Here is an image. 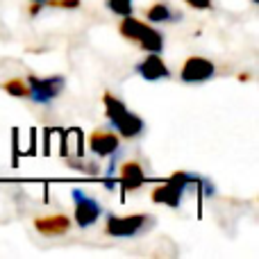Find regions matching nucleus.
<instances>
[{
  "label": "nucleus",
  "instance_id": "12",
  "mask_svg": "<svg viewBox=\"0 0 259 259\" xmlns=\"http://www.w3.org/2000/svg\"><path fill=\"white\" fill-rule=\"evenodd\" d=\"M146 18L150 23H175L180 21V12H175L168 3H155L146 9Z\"/></svg>",
  "mask_w": 259,
  "mask_h": 259
},
{
  "label": "nucleus",
  "instance_id": "15",
  "mask_svg": "<svg viewBox=\"0 0 259 259\" xmlns=\"http://www.w3.org/2000/svg\"><path fill=\"white\" fill-rule=\"evenodd\" d=\"M50 7H62V9H77L82 0H46Z\"/></svg>",
  "mask_w": 259,
  "mask_h": 259
},
{
  "label": "nucleus",
  "instance_id": "2",
  "mask_svg": "<svg viewBox=\"0 0 259 259\" xmlns=\"http://www.w3.org/2000/svg\"><path fill=\"white\" fill-rule=\"evenodd\" d=\"M118 32H121L123 39L134 41V44L141 50H146V53H161V50H164V34H161L157 27L134 18L132 14L123 16L121 25H118Z\"/></svg>",
  "mask_w": 259,
  "mask_h": 259
},
{
  "label": "nucleus",
  "instance_id": "8",
  "mask_svg": "<svg viewBox=\"0 0 259 259\" xmlns=\"http://www.w3.org/2000/svg\"><path fill=\"white\" fill-rule=\"evenodd\" d=\"M89 150L96 157H114L121 150V137L109 130H96L89 134Z\"/></svg>",
  "mask_w": 259,
  "mask_h": 259
},
{
  "label": "nucleus",
  "instance_id": "6",
  "mask_svg": "<svg viewBox=\"0 0 259 259\" xmlns=\"http://www.w3.org/2000/svg\"><path fill=\"white\" fill-rule=\"evenodd\" d=\"M73 202H75V223L77 228L87 230L94 223H98V219L103 216V205L96 198L87 196L82 189H73L71 191Z\"/></svg>",
  "mask_w": 259,
  "mask_h": 259
},
{
  "label": "nucleus",
  "instance_id": "16",
  "mask_svg": "<svg viewBox=\"0 0 259 259\" xmlns=\"http://www.w3.org/2000/svg\"><path fill=\"white\" fill-rule=\"evenodd\" d=\"M193 9H211V0H184Z\"/></svg>",
  "mask_w": 259,
  "mask_h": 259
},
{
  "label": "nucleus",
  "instance_id": "17",
  "mask_svg": "<svg viewBox=\"0 0 259 259\" xmlns=\"http://www.w3.org/2000/svg\"><path fill=\"white\" fill-rule=\"evenodd\" d=\"M46 3H36V0H32V7H30V16H36V14L41 12V7H44Z\"/></svg>",
  "mask_w": 259,
  "mask_h": 259
},
{
  "label": "nucleus",
  "instance_id": "10",
  "mask_svg": "<svg viewBox=\"0 0 259 259\" xmlns=\"http://www.w3.org/2000/svg\"><path fill=\"white\" fill-rule=\"evenodd\" d=\"M73 228V221L66 214H48L34 219V230L44 237H62Z\"/></svg>",
  "mask_w": 259,
  "mask_h": 259
},
{
  "label": "nucleus",
  "instance_id": "19",
  "mask_svg": "<svg viewBox=\"0 0 259 259\" xmlns=\"http://www.w3.org/2000/svg\"><path fill=\"white\" fill-rule=\"evenodd\" d=\"M36 3H46V0H36Z\"/></svg>",
  "mask_w": 259,
  "mask_h": 259
},
{
  "label": "nucleus",
  "instance_id": "3",
  "mask_svg": "<svg viewBox=\"0 0 259 259\" xmlns=\"http://www.w3.org/2000/svg\"><path fill=\"white\" fill-rule=\"evenodd\" d=\"M193 184H198V189H200V184H202L200 175H196V173H175V175H170L166 182H161L159 187L152 189L150 198H152V202H157V205L178 209L180 202H182L184 191L191 189Z\"/></svg>",
  "mask_w": 259,
  "mask_h": 259
},
{
  "label": "nucleus",
  "instance_id": "7",
  "mask_svg": "<svg viewBox=\"0 0 259 259\" xmlns=\"http://www.w3.org/2000/svg\"><path fill=\"white\" fill-rule=\"evenodd\" d=\"M216 73V66L211 59L200 57V55H191L182 62V68H180V80L184 84H200V82L211 80Z\"/></svg>",
  "mask_w": 259,
  "mask_h": 259
},
{
  "label": "nucleus",
  "instance_id": "9",
  "mask_svg": "<svg viewBox=\"0 0 259 259\" xmlns=\"http://www.w3.org/2000/svg\"><path fill=\"white\" fill-rule=\"evenodd\" d=\"M134 73L139 77H143L146 82H159V80H166L170 77V68L166 66V62L159 57V53H148L146 59L134 66Z\"/></svg>",
  "mask_w": 259,
  "mask_h": 259
},
{
  "label": "nucleus",
  "instance_id": "18",
  "mask_svg": "<svg viewBox=\"0 0 259 259\" xmlns=\"http://www.w3.org/2000/svg\"><path fill=\"white\" fill-rule=\"evenodd\" d=\"M250 3H255V5H257V3H259V0H250Z\"/></svg>",
  "mask_w": 259,
  "mask_h": 259
},
{
  "label": "nucleus",
  "instance_id": "1",
  "mask_svg": "<svg viewBox=\"0 0 259 259\" xmlns=\"http://www.w3.org/2000/svg\"><path fill=\"white\" fill-rule=\"evenodd\" d=\"M103 105H105V116L107 121L114 125L121 137L125 139H137L143 134L146 130V123H143L141 116H137L134 112H130L127 105L123 100H118L112 91H105L103 94Z\"/></svg>",
  "mask_w": 259,
  "mask_h": 259
},
{
  "label": "nucleus",
  "instance_id": "11",
  "mask_svg": "<svg viewBox=\"0 0 259 259\" xmlns=\"http://www.w3.org/2000/svg\"><path fill=\"white\" fill-rule=\"evenodd\" d=\"M118 182L123 184V191H134L139 189L143 182H146V173H143L141 164L139 161H125L121 166V178Z\"/></svg>",
  "mask_w": 259,
  "mask_h": 259
},
{
  "label": "nucleus",
  "instance_id": "5",
  "mask_svg": "<svg viewBox=\"0 0 259 259\" xmlns=\"http://www.w3.org/2000/svg\"><path fill=\"white\" fill-rule=\"evenodd\" d=\"M27 89H30V100L36 105H50L57 100L64 91L66 77L64 75H50V77H39V75H27Z\"/></svg>",
  "mask_w": 259,
  "mask_h": 259
},
{
  "label": "nucleus",
  "instance_id": "14",
  "mask_svg": "<svg viewBox=\"0 0 259 259\" xmlns=\"http://www.w3.org/2000/svg\"><path fill=\"white\" fill-rule=\"evenodd\" d=\"M107 7H109V12H114L116 16H130L132 14V9H134V3L132 0H107Z\"/></svg>",
  "mask_w": 259,
  "mask_h": 259
},
{
  "label": "nucleus",
  "instance_id": "13",
  "mask_svg": "<svg viewBox=\"0 0 259 259\" xmlns=\"http://www.w3.org/2000/svg\"><path fill=\"white\" fill-rule=\"evenodd\" d=\"M3 91H7L14 98H30V89H27V82L23 77H12L3 84Z\"/></svg>",
  "mask_w": 259,
  "mask_h": 259
},
{
  "label": "nucleus",
  "instance_id": "4",
  "mask_svg": "<svg viewBox=\"0 0 259 259\" xmlns=\"http://www.w3.org/2000/svg\"><path fill=\"white\" fill-rule=\"evenodd\" d=\"M155 225V216L150 214H127V216H116L107 214L105 221V234L107 237H121V239H132L143 234Z\"/></svg>",
  "mask_w": 259,
  "mask_h": 259
}]
</instances>
